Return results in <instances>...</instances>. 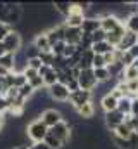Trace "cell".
Masks as SVG:
<instances>
[{"label":"cell","instance_id":"1","mask_svg":"<svg viewBox=\"0 0 138 149\" xmlns=\"http://www.w3.org/2000/svg\"><path fill=\"white\" fill-rule=\"evenodd\" d=\"M47 134H48V127H47L40 118H36V120L30 121V123L26 125V135H28V139L31 141V144L43 142L45 137H47Z\"/></svg>","mask_w":138,"mask_h":149},{"label":"cell","instance_id":"2","mask_svg":"<svg viewBox=\"0 0 138 149\" xmlns=\"http://www.w3.org/2000/svg\"><path fill=\"white\" fill-rule=\"evenodd\" d=\"M2 45H3L5 52H10V54H17V52L23 49V37H21V33H19L17 30H12V31H10L7 37L3 38Z\"/></svg>","mask_w":138,"mask_h":149},{"label":"cell","instance_id":"3","mask_svg":"<svg viewBox=\"0 0 138 149\" xmlns=\"http://www.w3.org/2000/svg\"><path fill=\"white\" fill-rule=\"evenodd\" d=\"M83 21H85V12L81 10V7H79L78 3H71L68 17L64 19V26H69V28H81Z\"/></svg>","mask_w":138,"mask_h":149},{"label":"cell","instance_id":"4","mask_svg":"<svg viewBox=\"0 0 138 149\" xmlns=\"http://www.w3.org/2000/svg\"><path fill=\"white\" fill-rule=\"evenodd\" d=\"M93 92H86V90H76V92H71L69 94V102L72 106V109H79L81 106L88 104V102H93Z\"/></svg>","mask_w":138,"mask_h":149},{"label":"cell","instance_id":"5","mask_svg":"<svg viewBox=\"0 0 138 149\" xmlns=\"http://www.w3.org/2000/svg\"><path fill=\"white\" fill-rule=\"evenodd\" d=\"M48 132H50L54 137H57L64 146H68L69 141H71V125H69L66 120H62V121H61V123H57L55 127L48 128Z\"/></svg>","mask_w":138,"mask_h":149},{"label":"cell","instance_id":"6","mask_svg":"<svg viewBox=\"0 0 138 149\" xmlns=\"http://www.w3.org/2000/svg\"><path fill=\"white\" fill-rule=\"evenodd\" d=\"M78 85H79L81 90L93 92V90L99 87V83H97V80H95V76H93V70H83V71L79 73V76H78Z\"/></svg>","mask_w":138,"mask_h":149},{"label":"cell","instance_id":"7","mask_svg":"<svg viewBox=\"0 0 138 149\" xmlns=\"http://www.w3.org/2000/svg\"><path fill=\"white\" fill-rule=\"evenodd\" d=\"M47 90H48V95H50L52 101H57V102H61V104L69 101V94H71V92L68 90L66 85H62V83H59V81L54 83L52 87H48Z\"/></svg>","mask_w":138,"mask_h":149},{"label":"cell","instance_id":"8","mask_svg":"<svg viewBox=\"0 0 138 149\" xmlns=\"http://www.w3.org/2000/svg\"><path fill=\"white\" fill-rule=\"evenodd\" d=\"M40 120H41L48 128H52V127H55L57 123L62 121V114H61L59 109H55V108H48V109H45V111L40 114Z\"/></svg>","mask_w":138,"mask_h":149},{"label":"cell","instance_id":"9","mask_svg":"<svg viewBox=\"0 0 138 149\" xmlns=\"http://www.w3.org/2000/svg\"><path fill=\"white\" fill-rule=\"evenodd\" d=\"M104 123L110 132H114L121 123H124V114H121L117 109L110 113H104Z\"/></svg>","mask_w":138,"mask_h":149},{"label":"cell","instance_id":"10","mask_svg":"<svg viewBox=\"0 0 138 149\" xmlns=\"http://www.w3.org/2000/svg\"><path fill=\"white\" fill-rule=\"evenodd\" d=\"M123 23L112 14V12H107V14H104L102 17H100V28H102L105 33H109V31H112V30H116L117 26H121Z\"/></svg>","mask_w":138,"mask_h":149},{"label":"cell","instance_id":"11","mask_svg":"<svg viewBox=\"0 0 138 149\" xmlns=\"http://www.w3.org/2000/svg\"><path fill=\"white\" fill-rule=\"evenodd\" d=\"M138 43V35L137 33H131V31H126L124 33V37L121 38V42H119V45L116 47V50H119V52H128L131 47H135Z\"/></svg>","mask_w":138,"mask_h":149},{"label":"cell","instance_id":"12","mask_svg":"<svg viewBox=\"0 0 138 149\" xmlns=\"http://www.w3.org/2000/svg\"><path fill=\"white\" fill-rule=\"evenodd\" d=\"M81 37H83V31L81 28H69V26H64V42L68 45H78L81 42Z\"/></svg>","mask_w":138,"mask_h":149},{"label":"cell","instance_id":"13","mask_svg":"<svg viewBox=\"0 0 138 149\" xmlns=\"http://www.w3.org/2000/svg\"><path fill=\"white\" fill-rule=\"evenodd\" d=\"M33 45L38 49L40 54H43V52H52V47H50V43H48V40H47L45 31H38V33L34 35Z\"/></svg>","mask_w":138,"mask_h":149},{"label":"cell","instance_id":"14","mask_svg":"<svg viewBox=\"0 0 138 149\" xmlns=\"http://www.w3.org/2000/svg\"><path fill=\"white\" fill-rule=\"evenodd\" d=\"M124 33H126V28H124V24H121V26H117L116 30H112V31L107 33L105 42H107L109 45H112V47H117L119 42H121V38L124 37Z\"/></svg>","mask_w":138,"mask_h":149},{"label":"cell","instance_id":"15","mask_svg":"<svg viewBox=\"0 0 138 149\" xmlns=\"http://www.w3.org/2000/svg\"><path fill=\"white\" fill-rule=\"evenodd\" d=\"M99 28H100V19L99 17H85V21L81 24V31L86 33V35H92Z\"/></svg>","mask_w":138,"mask_h":149},{"label":"cell","instance_id":"16","mask_svg":"<svg viewBox=\"0 0 138 149\" xmlns=\"http://www.w3.org/2000/svg\"><path fill=\"white\" fill-rule=\"evenodd\" d=\"M100 108H102L104 113L116 111V109H117V99H116L114 95H110V94L104 95L102 99H100Z\"/></svg>","mask_w":138,"mask_h":149},{"label":"cell","instance_id":"17","mask_svg":"<svg viewBox=\"0 0 138 149\" xmlns=\"http://www.w3.org/2000/svg\"><path fill=\"white\" fill-rule=\"evenodd\" d=\"M14 64H16V54L5 52V54L0 57V68L7 70L9 73H12V71H14Z\"/></svg>","mask_w":138,"mask_h":149},{"label":"cell","instance_id":"18","mask_svg":"<svg viewBox=\"0 0 138 149\" xmlns=\"http://www.w3.org/2000/svg\"><path fill=\"white\" fill-rule=\"evenodd\" d=\"M92 61H93V52H92V49H88V50H85L81 54L79 63H78V68L81 71L83 70H92Z\"/></svg>","mask_w":138,"mask_h":149},{"label":"cell","instance_id":"19","mask_svg":"<svg viewBox=\"0 0 138 149\" xmlns=\"http://www.w3.org/2000/svg\"><path fill=\"white\" fill-rule=\"evenodd\" d=\"M76 113H78V116L83 118V120H92V118L95 116V106H93V102H88V104L81 106L79 109H76Z\"/></svg>","mask_w":138,"mask_h":149},{"label":"cell","instance_id":"20","mask_svg":"<svg viewBox=\"0 0 138 149\" xmlns=\"http://www.w3.org/2000/svg\"><path fill=\"white\" fill-rule=\"evenodd\" d=\"M112 50H116V47L109 45L107 42H99V43H93L92 45V52L93 54H99V56H104V54L112 52Z\"/></svg>","mask_w":138,"mask_h":149},{"label":"cell","instance_id":"21","mask_svg":"<svg viewBox=\"0 0 138 149\" xmlns=\"http://www.w3.org/2000/svg\"><path fill=\"white\" fill-rule=\"evenodd\" d=\"M93 76H95V80H97L99 85H100V83H107V81L112 80V78H110V73H109V68H99V70H93Z\"/></svg>","mask_w":138,"mask_h":149},{"label":"cell","instance_id":"22","mask_svg":"<svg viewBox=\"0 0 138 149\" xmlns=\"http://www.w3.org/2000/svg\"><path fill=\"white\" fill-rule=\"evenodd\" d=\"M123 24H124L126 31H131V33H137L138 35V12H133Z\"/></svg>","mask_w":138,"mask_h":149},{"label":"cell","instance_id":"23","mask_svg":"<svg viewBox=\"0 0 138 149\" xmlns=\"http://www.w3.org/2000/svg\"><path fill=\"white\" fill-rule=\"evenodd\" d=\"M131 101H133V99H130V97L119 99V101H117V111L121 113V114H124V116L131 114Z\"/></svg>","mask_w":138,"mask_h":149},{"label":"cell","instance_id":"24","mask_svg":"<svg viewBox=\"0 0 138 149\" xmlns=\"http://www.w3.org/2000/svg\"><path fill=\"white\" fill-rule=\"evenodd\" d=\"M112 135H116V137H119V139H130V135L133 134V130L126 125V123H121L114 132H110Z\"/></svg>","mask_w":138,"mask_h":149},{"label":"cell","instance_id":"25","mask_svg":"<svg viewBox=\"0 0 138 149\" xmlns=\"http://www.w3.org/2000/svg\"><path fill=\"white\" fill-rule=\"evenodd\" d=\"M43 78V83H45V87L48 88V87H52L54 83H57V71L54 70V68H48L47 70V73L41 76Z\"/></svg>","mask_w":138,"mask_h":149},{"label":"cell","instance_id":"26","mask_svg":"<svg viewBox=\"0 0 138 149\" xmlns=\"http://www.w3.org/2000/svg\"><path fill=\"white\" fill-rule=\"evenodd\" d=\"M43 142H45V146H47L48 149H62V148H64V144H62L57 137H54L50 132L47 134V137H45V141H43Z\"/></svg>","mask_w":138,"mask_h":149},{"label":"cell","instance_id":"27","mask_svg":"<svg viewBox=\"0 0 138 149\" xmlns=\"http://www.w3.org/2000/svg\"><path fill=\"white\" fill-rule=\"evenodd\" d=\"M9 10H10L9 2H0V23L7 24V21H9Z\"/></svg>","mask_w":138,"mask_h":149},{"label":"cell","instance_id":"28","mask_svg":"<svg viewBox=\"0 0 138 149\" xmlns=\"http://www.w3.org/2000/svg\"><path fill=\"white\" fill-rule=\"evenodd\" d=\"M131 80H138V70L133 64L124 68V81H131Z\"/></svg>","mask_w":138,"mask_h":149},{"label":"cell","instance_id":"29","mask_svg":"<svg viewBox=\"0 0 138 149\" xmlns=\"http://www.w3.org/2000/svg\"><path fill=\"white\" fill-rule=\"evenodd\" d=\"M28 83H30V85L33 87V90H34V92H40V90L47 88V87H45V83H43V78H41L40 74H38V76H34L33 80H30Z\"/></svg>","mask_w":138,"mask_h":149},{"label":"cell","instance_id":"30","mask_svg":"<svg viewBox=\"0 0 138 149\" xmlns=\"http://www.w3.org/2000/svg\"><path fill=\"white\" fill-rule=\"evenodd\" d=\"M23 52H24V56L28 57V59H33V57H40V52H38V49L33 45V42L26 47V49H23Z\"/></svg>","mask_w":138,"mask_h":149},{"label":"cell","instance_id":"31","mask_svg":"<svg viewBox=\"0 0 138 149\" xmlns=\"http://www.w3.org/2000/svg\"><path fill=\"white\" fill-rule=\"evenodd\" d=\"M12 73H14V71H12ZM12 83H14L16 88H21L24 83H28V80L24 78V74L23 73H14V76H12Z\"/></svg>","mask_w":138,"mask_h":149},{"label":"cell","instance_id":"32","mask_svg":"<svg viewBox=\"0 0 138 149\" xmlns=\"http://www.w3.org/2000/svg\"><path fill=\"white\" fill-rule=\"evenodd\" d=\"M99 68H107V64H105V61H104V56L93 54V61H92V70H99Z\"/></svg>","mask_w":138,"mask_h":149},{"label":"cell","instance_id":"33","mask_svg":"<svg viewBox=\"0 0 138 149\" xmlns=\"http://www.w3.org/2000/svg\"><path fill=\"white\" fill-rule=\"evenodd\" d=\"M40 59H41L43 66H50V68H52V64H54V59H55V56H54L52 52H43V54H40Z\"/></svg>","mask_w":138,"mask_h":149},{"label":"cell","instance_id":"34","mask_svg":"<svg viewBox=\"0 0 138 149\" xmlns=\"http://www.w3.org/2000/svg\"><path fill=\"white\" fill-rule=\"evenodd\" d=\"M105 38H107V33L104 31L102 28H99L97 31H93V33H92V42H93V43H99V42H105Z\"/></svg>","mask_w":138,"mask_h":149},{"label":"cell","instance_id":"35","mask_svg":"<svg viewBox=\"0 0 138 149\" xmlns=\"http://www.w3.org/2000/svg\"><path fill=\"white\" fill-rule=\"evenodd\" d=\"M135 63V57L130 54V52H123V56H121V64L124 66V68H128V66H131Z\"/></svg>","mask_w":138,"mask_h":149},{"label":"cell","instance_id":"36","mask_svg":"<svg viewBox=\"0 0 138 149\" xmlns=\"http://www.w3.org/2000/svg\"><path fill=\"white\" fill-rule=\"evenodd\" d=\"M43 66V63H41V59L40 57H33V59H28V68H31V70H36V71H40V68Z\"/></svg>","mask_w":138,"mask_h":149},{"label":"cell","instance_id":"37","mask_svg":"<svg viewBox=\"0 0 138 149\" xmlns=\"http://www.w3.org/2000/svg\"><path fill=\"white\" fill-rule=\"evenodd\" d=\"M64 49H66V42H59L52 47V54L54 56H62L64 54Z\"/></svg>","mask_w":138,"mask_h":149},{"label":"cell","instance_id":"38","mask_svg":"<svg viewBox=\"0 0 138 149\" xmlns=\"http://www.w3.org/2000/svg\"><path fill=\"white\" fill-rule=\"evenodd\" d=\"M124 123L135 132V128H137V125H138V118H135V116H131V114H128V116H124Z\"/></svg>","mask_w":138,"mask_h":149},{"label":"cell","instance_id":"39","mask_svg":"<svg viewBox=\"0 0 138 149\" xmlns=\"http://www.w3.org/2000/svg\"><path fill=\"white\" fill-rule=\"evenodd\" d=\"M10 31H12V28H10L9 24H3V23H0V42H3V38L7 37Z\"/></svg>","mask_w":138,"mask_h":149},{"label":"cell","instance_id":"40","mask_svg":"<svg viewBox=\"0 0 138 149\" xmlns=\"http://www.w3.org/2000/svg\"><path fill=\"white\" fill-rule=\"evenodd\" d=\"M7 111H9V101L3 95H0V114H5Z\"/></svg>","mask_w":138,"mask_h":149},{"label":"cell","instance_id":"41","mask_svg":"<svg viewBox=\"0 0 138 149\" xmlns=\"http://www.w3.org/2000/svg\"><path fill=\"white\" fill-rule=\"evenodd\" d=\"M66 87H68L69 92H76V90H79V85H78V80H76V78H71Z\"/></svg>","mask_w":138,"mask_h":149},{"label":"cell","instance_id":"42","mask_svg":"<svg viewBox=\"0 0 138 149\" xmlns=\"http://www.w3.org/2000/svg\"><path fill=\"white\" fill-rule=\"evenodd\" d=\"M23 74H24V78L30 81V80H33L34 76H38V71H36V70H31V68H26V70L23 71Z\"/></svg>","mask_w":138,"mask_h":149},{"label":"cell","instance_id":"43","mask_svg":"<svg viewBox=\"0 0 138 149\" xmlns=\"http://www.w3.org/2000/svg\"><path fill=\"white\" fill-rule=\"evenodd\" d=\"M131 116L138 118V99H133L131 101Z\"/></svg>","mask_w":138,"mask_h":149},{"label":"cell","instance_id":"44","mask_svg":"<svg viewBox=\"0 0 138 149\" xmlns=\"http://www.w3.org/2000/svg\"><path fill=\"white\" fill-rule=\"evenodd\" d=\"M28 149H48L45 146V142H36V144H31V146H28Z\"/></svg>","mask_w":138,"mask_h":149},{"label":"cell","instance_id":"45","mask_svg":"<svg viewBox=\"0 0 138 149\" xmlns=\"http://www.w3.org/2000/svg\"><path fill=\"white\" fill-rule=\"evenodd\" d=\"M128 52H130V54H131V56H133L135 59H138V43L135 45V47H131V49H130Z\"/></svg>","mask_w":138,"mask_h":149},{"label":"cell","instance_id":"46","mask_svg":"<svg viewBox=\"0 0 138 149\" xmlns=\"http://www.w3.org/2000/svg\"><path fill=\"white\" fill-rule=\"evenodd\" d=\"M7 74H9V71H7V70H3V68H0V80H3V78H5Z\"/></svg>","mask_w":138,"mask_h":149},{"label":"cell","instance_id":"47","mask_svg":"<svg viewBox=\"0 0 138 149\" xmlns=\"http://www.w3.org/2000/svg\"><path fill=\"white\" fill-rule=\"evenodd\" d=\"M3 125H5V118H3V114H0V132L3 128Z\"/></svg>","mask_w":138,"mask_h":149},{"label":"cell","instance_id":"48","mask_svg":"<svg viewBox=\"0 0 138 149\" xmlns=\"http://www.w3.org/2000/svg\"><path fill=\"white\" fill-rule=\"evenodd\" d=\"M5 54V49H3V45H2V42H0V57Z\"/></svg>","mask_w":138,"mask_h":149},{"label":"cell","instance_id":"49","mask_svg":"<svg viewBox=\"0 0 138 149\" xmlns=\"http://www.w3.org/2000/svg\"><path fill=\"white\" fill-rule=\"evenodd\" d=\"M14 149H28V146L24 144V146H17V148H14Z\"/></svg>","mask_w":138,"mask_h":149},{"label":"cell","instance_id":"50","mask_svg":"<svg viewBox=\"0 0 138 149\" xmlns=\"http://www.w3.org/2000/svg\"><path fill=\"white\" fill-rule=\"evenodd\" d=\"M133 66H135V68L138 70V59H135V63H133Z\"/></svg>","mask_w":138,"mask_h":149},{"label":"cell","instance_id":"51","mask_svg":"<svg viewBox=\"0 0 138 149\" xmlns=\"http://www.w3.org/2000/svg\"><path fill=\"white\" fill-rule=\"evenodd\" d=\"M133 99H138V92H137V94H135V97H133Z\"/></svg>","mask_w":138,"mask_h":149},{"label":"cell","instance_id":"52","mask_svg":"<svg viewBox=\"0 0 138 149\" xmlns=\"http://www.w3.org/2000/svg\"><path fill=\"white\" fill-rule=\"evenodd\" d=\"M135 132H137V134H138V125H137V128H135Z\"/></svg>","mask_w":138,"mask_h":149}]
</instances>
